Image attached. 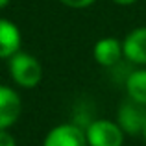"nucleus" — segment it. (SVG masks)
<instances>
[{"label": "nucleus", "instance_id": "obj_2", "mask_svg": "<svg viewBox=\"0 0 146 146\" xmlns=\"http://www.w3.org/2000/svg\"><path fill=\"white\" fill-rule=\"evenodd\" d=\"M124 135L118 122L109 118H96L85 126V137L89 146H122Z\"/></svg>", "mask_w": 146, "mask_h": 146}, {"label": "nucleus", "instance_id": "obj_7", "mask_svg": "<svg viewBox=\"0 0 146 146\" xmlns=\"http://www.w3.org/2000/svg\"><path fill=\"white\" fill-rule=\"evenodd\" d=\"M124 57L135 65L144 67L146 65V26L131 30L122 41Z\"/></svg>", "mask_w": 146, "mask_h": 146}, {"label": "nucleus", "instance_id": "obj_12", "mask_svg": "<svg viewBox=\"0 0 146 146\" xmlns=\"http://www.w3.org/2000/svg\"><path fill=\"white\" fill-rule=\"evenodd\" d=\"M111 2L118 4V6H131V4H135L137 0H111Z\"/></svg>", "mask_w": 146, "mask_h": 146}, {"label": "nucleus", "instance_id": "obj_1", "mask_svg": "<svg viewBox=\"0 0 146 146\" xmlns=\"http://www.w3.org/2000/svg\"><path fill=\"white\" fill-rule=\"evenodd\" d=\"M43 65L35 56L19 50L9 57V76L15 85L22 89H33L43 82Z\"/></svg>", "mask_w": 146, "mask_h": 146}, {"label": "nucleus", "instance_id": "obj_8", "mask_svg": "<svg viewBox=\"0 0 146 146\" xmlns=\"http://www.w3.org/2000/svg\"><path fill=\"white\" fill-rule=\"evenodd\" d=\"M22 35L15 22L0 17V59H9L21 50Z\"/></svg>", "mask_w": 146, "mask_h": 146}, {"label": "nucleus", "instance_id": "obj_9", "mask_svg": "<svg viewBox=\"0 0 146 146\" xmlns=\"http://www.w3.org/2000/svg\"><path fill=\"white\" fill-rule=\"evenodd\" d=\"M126 94H128V98L146 106V68H137L128 74Z\"/></svg>", "mask_w": 146, "mask_h": 146}, {"label": "nucleus", "instance_id": "obj_14", "mask_svg": "<svg viewBox=\"0 0 146 146\" xmlns=\"http://www.w3.org/2000/svg\"><path fill=\"white\" fill-rule=\"evenodd\" d=\"M141 135H143V139H144V143H146V122H144V128H143V133H141Z\"/></svg>", "mask_w": 146, "mask_h": 146}, {"label": "nucleus", "instance_id": "obj_4", "mask_svg": "<svg viewBox=\"0 0 146 146\" xmlns=\"http://www.w3.org/2000/svg\"><path fill=\"white\" fill-rule=\"evenodd\" d=\"M43 146H89L85 129L76 124H57L46 133Z\"/></svg>", "mask_w": 146, "mask_h": 146}, {"label": "nucleus", "instance_id": "obj_13", "mask_svg": "<svg viewBox=\"0 0 146 146\" xmlns=\"http://www.w3.org/2000/svg\"><path fill=\"white\" fill-rule=\"evenodd\" d=\"M9 2H11V0H0V9H4V7H6Z\"/></svg>", "mask_w": 146, "mask_h": 146}, {"label": "nucleus", "instance_id": "obj_10", "mask_svg": "<svg viewBox=\"0 0 146 146\" xmlns=\"http://www.w3.org/2000/svg\"><path fill=\"white\" fill-rule=\"evenodd\" d=\"M61 4H65L67 7H74V9H83V7L93 6L96 0H59Z\"/></svg>", "mask_w": 146, "mask_h": 146}, {"label": "nucleus", "instance_id": "obj_3", "mask_svg": "<svg viewBox=\"0 0 146 146\" xmlns=\"http://www.w3.org/2000/svg\"><path fill=\"white\" fill-rule=\"evenodd\" d=\"M117 122L128 135H141L146 122V106L128 98L118 106Z\"/></svg>", "mask_w": 146, "mask_h": 146}, {"label": "nucleus", "instance_id": "obj_5", "mask_svg": "<svg viewBox=\"0 0 146 146\" xmlns=\"http://www.w3.org/2000/svg\"><path fill=\"white\" fill-rule=\"evenodd\" d=\"M22 113V102L13 87L0 85V129H7L19 120Z\"/></svg>", "mask_w": 146, "mask_h": 146}, {"label": "nucleus", "instance_id": "obj_6", "mask_svg": "<svg viewBox=\"0 0 146 146\" xmlns=\"http://www.w3.org/2000/svg\"><path fill=\"white\" fill-rule=\"evenodd\" d=\"M93 56H94V61H96L100 67H106V68L115 67L124 57L122 41H118L117 37H102L94 44Z\"/></svg>", "mask_w": 146, "mask_h": 146}, {"label": "nucleus", "instance_id": "obj_11", "mask_svg": "<svg viewBox=\"0 0 146 146\" xmlns=\"http://www.w3.org/2000/svg\"><path fill=\"white\" fill-rule=\"evenodd\" d=\"M0 146H17V141L7 129H0Z\"/></svg>", "mask_w": 146, "mask_h": 146}]
</instances>
